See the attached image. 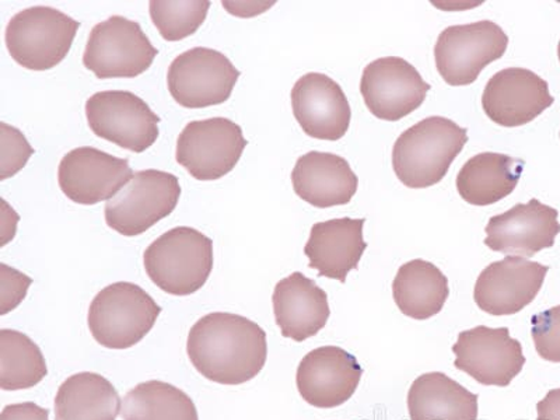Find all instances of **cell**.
Masks as SVG:
<instances>
[{"label":"cell","mask_w":560,"mask_h":420,"mask_svg":"<svg viewBox=\"0 0 560 420\" xmlns=\"http://www.w3.org/2000/svg\"><path fill=\"white\" fill-rule=\"evenodd\" d=\"M132 177L127 159H118L90 147L70 150L58 168L62 192L70 201L80 205L108 202Z\"/></svg>","instance_id":"5bb4252c"},{"label":"cell","mask_w":560,"mask_h":420,"mask_svg":"<svg viewBox=\"0 0 560 420\" xmlns=\"http://www.w3.org/2000/svg\"><path fill=\"white\" fill-rule=\"evenodd\" d=\"M363 369L358 359L339 347L312 350L299 364L296 384L300 395L312 407H341L357 393Z\"/></svg>","instance_id":"ac0fdd59"},{"label":"cell","mask_w":560,"mask_h":420,"mask_svg":"<svg viewBox=\"0 0 560 420\" xmlns=\"http://www.w3.org/2000/svg\"><path fill=\"white\" fill-rule=\"evenodd\" d=\"M430 84L413 65L399 57H385L363 70L360 92L369 112L383 121H399L417 112L427 100Z\"/></svg>","instance_id":"4fadbf2b"},{"label":"cell","mask_w":560,"mask_h":420,"mask_svg":"<svg viewBox=\"0 0 560 420\" xmlns=\"http://www.w3.org/2000/svg\"><path fill=\"white\" fill-rule=\"evenodd\" d=\"M558 57H559V61H560V42H559V45H558Z\"/></svg>","instance_id":"d590c367"},{"label":"cell","mask_w":560,"mask_h":420,"mask_svg":"<svg viewBox=\"0 0 560 420\" xmlns=\"http://www.w3.org/2000/svg\"><path fill=\"white\" fill-rule=\"evenodd\" d=\"M247 140L243 129L228 118L192 121L177 140L175 159L199 182H214L237 166Z\"/></svg>","instance_id":"30bf717a"},{"label":"cell","mask_w":560,"mask_h":420,"mask_svg":"<svg viewBox=\"0 0 560 420\" xmlns=\"http://www.w3.org/2000/svg\"><path fill=\"white\" fill-rule=\"evenodd\" d=\"M148 277L163 292L189 296L208 282L213 269V242L192 228H174L143 254Z\"/></svg>","instance_id":"3957f363"},{"label":"cell","mask_w":560,"mask_h":420,"mask_svg":"<svg viewBox=\"0 0 560 420\" xmlns=\"http://www.w3.org/2000/svg\"><path fill=\"white\" fill-rule=\"evenodd\" d=\"M33 279L18 269L0 264V314L13 312L27 296Z\"/></svg>","instance_id":"1f68e13d"},{"label":"cell","mask_w":560,"mask_h":420,"mask_svg":"<svg viewBox=\"0 0 560 420\" xmlns=\"http://www.w3.org/2000/svg\"><path fill=\"white\" fill-rule=\"evenodd\" d=\"M524 160L508 154L485 152L464 164L457 189L465 202L489 207L516 189L524 172Z\"/></svg>","instance_id":"cb8c5ba5"},{"label":"cell","mask_w":560,"mask_h":420,"mask_svg":"<svg viewBox=\"0 0 560 420\" xmlns=\"http://www.w3.org/2000/svg\"><path fill=\"white\" fill-rule=\"evenodd\" d=\"M79 27L80 23L61 10L34 7L10 19L4 42L20 67L44 72L67 58Z\"/></svg>","instance_id":"5b68a950"},{"label":"cell","mask_w":560,"mask_h":420,"mask_svg":"<svg viewBox=\"0 0 560 420\" xmlns=\"http://www.w3.org/2000/svg\"><path fill=\"white\" fill-rule=\"evenodd\" d=\"M47 374V363L37 343L13 329L0 331V387L4 392L33 388Z\"/></svg>","instance_id":"83f0119b"},{"label":"cell","mask_w":560,"mask_h":420,"mask_svg":"<svg viewBox=\"0 0 560 420\" xmlns=\"http://www.w3.org/2000/svg\"><path fill=\"white\" fill-rule=\"evenodd\" d=\"M478 394L444 373H424L409 388L411 420H478Z\"/></svg>","instance_id":"603a6c76"},{"label":"cell","mask_w":560,"mask_h":420,"mask_svg":"<svg viewBox=\"0 0 560 420\" xmlns=\"http://www.w3.org/2000/svg\"><path fill=\"white\" fill-rule=\"evenodd\" d=\"M509 37L499 24L482 22L459 24L444 30L434 45V61L440 77L450 86L477 82L488 65L508 51Z\"/></svg>","instance_id":"52a82bcc"},{"label":"cell","mask_w":560,"mask_h":420,"mask_svg":"<svg viewBox=\"0 0 560 420\" xmlns=\"http://www.w3.org/2000/svg\"><path fill=\"white\" fill-rule=\"evenodd\" d=\"M187 353L205 378L240 385L252 382L267 363V334L242 315L210 313L189 331Z\"/></svg>","instance_id":"6da1fadb"},{"label":"cell","mask_w":560,"mask_h":420,"mask_svg":"<svg viewBox=\"0 0 560 420\" xmlns=\"http://www.w3.org/2000/svg\"><path fill=\"white\" fill-rule=\"evenodd\" d=\"M553 103L547 80L525 68L500 70L490 78L482 96L485 114L504 128L534 121Z\"/></svg>","instance_id":"9a60e30c"},{"label":"cell","mask_w":560,"mask_h":420,"mask_svg":"<svg viewBox=\"0 0 560 420\" xmlns=\"http://www.w3.org/2000/svg\"><path fill=\"white\" fill-rule=\"evenodd\" d=\"M162 307L138 284L117 282L93 299L88 324L93 338L108 349H129L152 331Z\"/></svg>","instance_id":"277c9868"},{"label":"cell","mask_w":560,"mask_h":420,"mask_svg":"<svg viewBox=\"0 0 560 420\" xmlns=\"http://www.w3.org/2000/svg\"><path fill=\"white\" fill-rule=\"evenodd\" d=\"M222 4L234 16L247 19L265 12L272 7L273 2H223Z\"/></svg>","instance_id":"e575fe53"},{"label":"cell","mask_w":560,"mask_h":420,"mask_svg":"<svg viewBox=\"0 0 560 420\" xmlns=\"http://www.w3.org/2000/svg\"><path fill=\"white\" fill-rule=\"evenodd\" d=\"M364 222V219L342 218L315 223L304 247L308 267L318 271L319 277L347 282L348 273L359 268L368 248Z\"/></svg>","instance_id":"ffe728a7"},{"label":"cell","mask_w":560,"mask_h":420,"mask_svg":"<svg viewBox=\"0 0 560 420\" xmlns=\"http://www.w3.org/2000/svg\"><path fill=\"white\" fill-rule=\"evenodd\" d=\"M294 118L310 138L339 140L347 135L352 112L343 90L323 73H307L292 89Z\"/></svg>","instance_id":"d6986e66"},{"label":"cell","mask_w":560,"mask_h":420,"mask_svg":"<svg viewBox=\"0 0 560 420\" xmlns=\"http://www.w3.org/2000/svg\"><path fill=\"white\" fill-rule=\"evenodd\" d=\"M0 420H49V411L34 402L12 404L3 408Z\"/></svg>","instance_id":"d6a6232c"},{"label":"cell","mask_w":560,"mask_h":420,"mask_svg":"<svg viewBox=\"0 0 560 420\" xmlns=\"http://www.w3.org/2000/svg\"><path fill=\"white\" fill-rule=\"evenodd\" d=\"M453 352L454 366L482 385L508 387L525 364L522 343L510 337L506 327L478 325L459 332Z\"/></svg>","instance_id":"7c38bea8"},{"label":"cell","mask_w":560,"mask_h":420,"mask_svg":"<svg viewBox=\"0 0 560 420\" xmlns=\"http://www.w3.org/2000/svg\"><path fill=\"white\" fill-rule=\"evenodd\" d=\"M532 335L539 357L560 363V306L533 315Z\"/></svg>","instance_id":"f546056e"},{"label":"cell","mask_w":560,"mask_h":420,"mask_svg":"<svg viewBox=\"0 0 560 420\" xmlns=\"http://www.w3.org/2000/svg\"><path fill=\"white\" fill-rule=\"evenodd\" d=\"M210 2L207 0H152L150 18L166 42L177 43L198 32L207 20Z\"/></svg>","instance_id":"f1b7e54d"},{"label":"cell","mask_w":560,"mask_h":420,"mask_svg":"<svg viewBox=\"0 0 560 420\" xmlns=\"http://www.w3.org/2000/svg\"><path fill=\"white\" fill-rule=\"evenodd\" d=\"M240 70L217 49L197 47L178 55L170 65L168 92L184 108H207L232 96Z\"/></svg>","instance_id":"9c48e42d"},{"label":"cell","mask_w":560,"mask_h":420,"mask_svg":"<svg viewBox=\"0 0 560 420\" xmlns=\"http://www.w3.org/2000/svg\"><path fill=\"white\" fill-rule=\"evenodd\" d=\"M393 296L399 312L423 322L442 312L450 296L448 279L436 265L413 259L398 269Z\"/></svg>","instance_id":"d4e9b609"},{"label":"cell","mask_w":560,"mask_h":420,"mask_svg":"<svg viewBox=\"0 0 560 420\" xmlns=\"http://www.w3.org/2000/svg\"><path fill=\"white\" fill-rule=\"evenodd\" d=\"M0 133H2L0 179L4 182V179L13 177L26 166L30 158L34 154V149L18 128L10 127L7 122L0 124Z\"/></svg>","instance_id":"4dcf8cb0"},{"label":"cell","mask_w":560,"mask_h":420,"mask_svg":"<svg viewBox=\"0 0 560 420\" xmlns=\"http://www.w3.org/2000/svg\"><path fill=\"white\" fill-rule=\"evenodd\" d=\"M158 54L139 23L113 16L93 27L83 63L98 79L137 78L152 67Z\"/></svg>","instance_id":"ba28073f"},{"label":"cell","mask_w":560,"mask_h":420,"mask_svg":"<svg viewBox=\"0 0 560 420\" xmlns=\"http://www.w3.org/2000/svg\"><path fill=\"white\" fill-rule=\"evenodd\" d=\"M124 420H199L197 407L174 385L150 380L125 395Z\"/></svg>","instance_id":"4316f807"},{"label":"cell","mask_w":560,"mask_h":420,"mask_svg":"<svg viewBox=\"0 0 560 420\" xmlns=\"http://www.w3.org/2000/svg\"><path fill=\"white\" fill-rule=\"evenodd\" d=\"M272 303L280 334L294 342L317 335L331 315L327 293L302 272H294L278 282Z\"/></svg>","instance_id":"44dd1931"},{"label":"cell","mask_w":560,"mask_h":420,"mask_svg":"<svg viewBox=\"0 0 560 420\" xmlns=\"http://www.w3.org/2000/svg\"><path fill=\"white\" fill-rule=\"evenodd\" d=\"M467 142V129L452 119H423L395 140L394 172L408 188L433 187L446 177L450 166Z\"/></svg>","instance_id":"7a4b0ae2"},{"label":"cell","mask_w":560,"mask_h":420,"mask_svg":"<svg viewBox=\"0 0 560 420\" xmlns=\"http://www.w3.org/2000/svg\"><path fill=\"white\" fill-rule=\"evenodd\" d=\"M294 192L314 208H332L352 201L359 178L349 163L332 153L308 152L292 172Z\"/></svg>","instance_id":"7402d4cb"},{"label":"cell","mask_w":560,"mask_h":420,"mask_svg":"<svg viewBox=\"0 0 560 420\" xmlns=\"http://www.w3.org/2000/svg\"><path fill=\"white\" fill-rule=\"evenodd\" d=\"M557 209L532 199L490 218L485 245L508 257L532 258L551 248L560 233Z\"/></svg>","instance_id":"2e32d148"},{"label":"cell","mask_w":560,"mask_h":420,"mask_svg":"<svg viewBox=\"0 0 560 420\" xmlns=\"http://www.w3.org/2000/svg\"><path fill=\"white\" fill-rule=\"evenodd\" d=\"M548 271L547 265L522 257L492 262L475 283V303L490 315L517 314L537 298Z\"/></svg>","instance_id":"e0dca14e"},{"label":"cell","mask_w":560,"mask_h":420,"mask_svg":"<svg viewBox=\"0 0 560 420\" xmlns=\"http://www.w3.org/2000/svg\"><path fill=\"white\" fill-rule=\"evenodd\" d=\"M86 117L94 135L133 153L147 152L159 138V115L125 90L93 94L86 102Z\"/></svg>","instance_id":"8fae6325"},{"label":"cell","mask_w":560,"mask_h":420,"mask_svg":"<svg viewBox=\"0 0 560 420\" xmlns=\"http://www.w3.org/2000/svg\"><path fill=\"white\" fill-rule=\"evenodd\" d=\"M179 197L182 185L175 175L143 170L105 205V222L125 237L139 236L172 214Z\"/></svg>","instance_id":"8992f818"},{"label":"cell","mask_w":560,"mask_h":420,"mask_svg":"<svg viewBox=\"0 0 560 420\" xmlns=\"http://www.w3.org/2000/svg\"><path fill=\"white\" fill-rule=\"evenodd\" d=\"M121 409L117 389L97 373L73 374L55 397V420H117Z\"/></svg>","instance_id":"484cf974"},{"label":"cell","mask_w":560,"mask_h":420,"mask_svg":"<svg viewBox=\"0 0 560 420\" xmlns=\"http://www.w3.org/2000/svg\"><path fill=\"white\" fill-rule=\"evenodd\" d=\"M537 420H560V388L551 389L537 404Z\"/></svg>","instance_id":"836d02e7"}]
</instances>
